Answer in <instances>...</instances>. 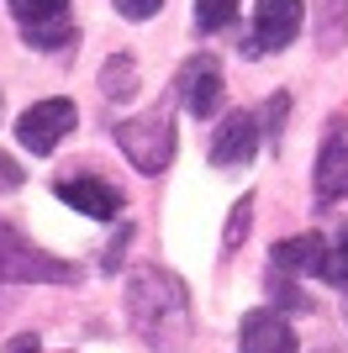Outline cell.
Returning <instances> with one entry per match:
<instances>
[{
    "label": "cell",
    "mask_w": 348,
    "mask_h": 353,
    "mask_svg": "<svg viewBox=\"0 0 348 353\" xmlns=\"http://www.w3.org/2000/svg\"><path fill=\"white\" fill-rule=\"evenodd\" d=\"M53 195L64 201V206L85 211L90 221H111L116 211H122V190H111V185H106V179H95V174H69V179H58Z\"/></svg>",
    "instance_id": "cell-10"
},
{
    "label": "cell",
    "mask_w": 348,
    "mask_h": 353,
    "mask_svg": "<svg viewBox=\"0 0 348 353\" xmlns=\"http://www.w3.org/2000/svg\"><path fill=\"white\" fill-rule=\"evenodd\" d=\"M290 117V95L280 90V95H269V105H264V117H259V132L269 137V143H280V127H285Z\"/></svg>",
    "instance_id": "cell-17"
},
{
    "label": "cell",
    "mask_w": 348,
    "mask_h": 353,
    "mask_svg": "<svg viewBox=\"0 0 348 353\" xmlns=\"http://www.w3.org/2000/svg\"><path fill=\"white\" fill-rule=\"evenodd\" d=\"M0 111H6V101H0Z\"/></svg>",
    "instance_id": "cell-23"
},
{
    "label": "cell",
    "mask_w": 348,
    "mask_h": 353,
    "mask_svg": "<svg viewBox=\"0 0 348 353\" xmlns=\"http://www.w3.org/2000/svg\"><path fill=\"white\" fill-rule=\"evenodd\" d=\"M238 16V0H195V32H222Z\"/></svg>",
    "instance_id": "cell-15"
},
{
    "label": "cell",
    "mask_w": 348,
    "mask_h": 353,
    "mask_svg": "<svg viewBox=\"0 0 348 353\" xmlns=\"http://www.w3.org/2000/svg\"><path fill=\"white\" fill-rule=\"evenodd\" d=\"M16 185H21V163H16V159H6V153H0V195H11Z\"/></svg>",
    "instance_id": "cell-20"
},
{
    "label": "cell",
    "mask_w": 348,
    "mask_h": 353,
    "mask_svg": "<svg viewBox=\"0 0 348 353\" xmlns=\"http://www.w3.org/2000/svg\"><path fill=\"white\" fill-rule=\"evenodd\" d=\"M317 353H338V348H317Z\"/></svg>",
    "instance_id": "cell-22"
},
{
    "label": "cell",
    "mask_w": 348,
    "mask_h": 353,
    "mask_svg": "<svg viewBox=\"0 0 348 353\" xmlns=\"http://www.w3.org/2000/svg\"><path fill=\"white\" fill-rule=\"evenodd\" d=\"M6 353H43V343H37V332H21V338L6 343Z\"/></svg>",
    "instance_id": "cell-21"
},
{
    "label": "cell",
    "mask_w": 348,
    "mask_h": 353,
    "mask_svg": "<svg viewBox=\"0 0 348 353\" xmlns=\"http://www.w3.org/2000/svg\"><path fill=\"white\" fill-rule=\"evenodd\" d=\"M348 43V0H317V48L338 53Z\"/></svg>",
    "instance_id": "cell-13"
},
{
    "label": "cell",
    "mask_w": 348,
    "mask_h": 353,
    "mask_svg": "<svg viewBox=\"0 0 348 353\" xmlns=\"http://www.w3.org/2000/svg\"><path fill=\"white\" fill-rule=\"evenodd\" d=\"M248 216H253V195H243V201L232 206V216H227V232H222V248H227V253L248 237Z\"/></svg>",
    "instance_id": "cell-18"
},
{
    "label": "cell",
    "mask_w": 348,
    "mask_h": 353,
    "mask_svg": "<svg viewBox=\"0 0 348 353\" xmlns=\"http://www.w3.org/2000/svg\"><path fill=\"white\" fill-rule=\"evenodd\" d=\"M127 316L153 353H180L190 338V295L169 269L148 264L127 285Z\"/></svg>",
    "instance_id": "cell-1"
},
{
    "label": "cell",
    "mask_w": 348,
    "mask_h": 353,
    "mask_svg": "<svg viewBox=\"0 0 348 353\" xmlns=\"http://www.w3.org/2000/svg\"><path fill=\"white\" fill-rule=\"evenodd\" d=\"M317 206H338L348 195V117H333L322 127V148H317Z\"/></svg>",
    "instance_id": "cell-7"
},
{
    "label": "cell",
    "mask_w": 348,
    "mask_h": 353,
    "mask_svg": "<svg viewBox=\"0 0 348 353\" xmlns=\"http://www.w3.org/2000/svg\"><path fill=\"white\" fill-rule=\"evenodd\" d=\"M11 11H16V27H21V37H27L32 48L53 53V48H69L74 43V11H69V0H11Z\"/></svg>",
    "instance_id": "cell-6"
},
{
    "label": "cell",
    "mask_w": 348,
    "mask_h": 353,
    "mask_svg": "<svg viewBox=\"0 0 348 353\" xmlns=\"http://www.w3.org/2000/svg\"><path fill=\"white\" fill-rule=\"evenodd\" d=\"M259 117L253 111H232V117H222L217 137H211V163L217 169H243L253 153H259Z\"/></svg>",
    "instance_id": "cell-9"
},
{
    "label": "cell",
    "mask_w": 348,
    "mask_h": 353,
    "mask_svg": "<svg viewBox=\"0 0 348 353\" xmlns=\"http://www.w3.org/2000/svg\"><path fill=\"white\" fill-rule=\"evenodd\" d=\"M238 348L243 353H301V343H296V332H290V322L280 311L259 306V311H248L243 327H238Z\"/></svg>",
    "instance_id": "cell-11"
},
{
    "label": "cell",
    "mask_w": 348,
    "mask_h": 353,
    "mask_svg": "<svg viewBox=\"0 0 348 353\" xmlns=\"http://www.w3.org/2000/svg\"><path fill=\"white\" fill-rule=\"evenodd\" d=\"M74 127H79V111H74V101H64V95L37 101L16 117V137H21V148H27L32 159H48L58 148V137H69Z\"/></svg>",
    "instance_id": "cell-5"
},
{
    "label": "cell",
    "mask_w": 348,
    "mask_h": 353,
    "mask_svg": "<svg viewBox=\"0 0 348 353\" xmlns=\"http://www.w3.org/2000/svg\"><path fill=\"white\" fill-rule=\"evenodd\" d=\"M180 101H185V111L195 121H206V117L222 111L227 85H222V63L211 59V53H201V59H190L185 69H180Z\"/></svg>",
    "instance_id": "cell-8"
},
{
    "label": "cell",
    "mask_w": 348,
    "mask_h": 353,
    "mask_svg": "<svg viewBox=\"0 0 348 353\" xmlns=\"http://www.w3.org/2000/svg\"><path fill=\"white\" fill-rule=\"evenodd\" d=\"M159 6H164V0H116V11L127 16V21H148Z\"/></svg>",
    "instance_id": "cell-19"
},
{
    "label": "cell",
    "mask_w": 348,
    "mask_h": 353,
    "mask_svg": "<svg viewBox=\"0 0 348 353\" xmlns=\"http://www.w3.org/2000/svg\"><path fill=\"white\" fill-rule=\"evenodd\" d=\"M101 90L111 101H132V95H137V63H132V53H116L101 69Z\"/></svg>",
    "instance_id": "cell-14"
},
{
    "label": "cell",
    "mask_w": 348,
    "mask_h": 353,
    "mask_svg": "<svg viewBox=\"0 0 348 353\" xmlns=\"http://www.w3.org/2000/svg\"><path fill=\"white\" fill-rule=\"evenodd\" d=\"M301 21H306V0H259L253 6V37L243 43V53L248 59L285 53L301 37Z\"/></svg>",
    "instance_id": "cell-4"
},
{
    "label": "cell",
    "mask_w": 348,
    "mask_h": 353,
    "mask_svg": "<svg viewBox=\"0 0 348 353\" xmlns=\"http://www.w3.org/2000/svg\"><path fill=\"white\" fill-rule=\"evenodd\" d=\"M322 280L348 290V227H338V248L327 253V264H322Z\"/></svg>",
    "instance_id": "cell-16"
},
{
    "label": "cell",
    "mask_w": 348,
    "mask_h": 353,
    "mask_svg": "<svg viewBox=\"0 0 348 353\" xmlns=\"http://www.w3.org/2000/svg\"><path fill=\"white\" fill-rule=\"evenodd\" d=\"M269 264H275V274H285V280H296V274H322V264H327V243H322L317 232L280 237L275 248H269Z\"/></svg>",
    "instance_id": "cell-12"
},
{
    "label": "cell",
    "mask_w": 348,
    "mask_h": 353,
    "mask_svg": "<svg viewBox=\"0 0 348 353\" xmlns=\"http://www.w3.org/2000/svg\"><path fill=\"white\" fill-rule=\"evenodd\" d=\"M111 137H116V148L132 159V169L159 174V169H169V159H174V111L169 105H153V111H143V117L116 121Z\"/></svg>",
    "instance_id": "cell-2"
},
{
    "label": "cell",
    "mask_w": 348,
    "mask_h": 353,
    "mask_svg": "<svg viewBox=\"0 0 348 353\" xmlns=\"http://www.w3.org/2000/svg\"><path fill=\"white\" fill-rule=\"evenodd\" d=\"M6 280H16V285H21V280L69 285V280H79V274H74V264H64V259H53V253H43V248H32L16 227L0 221V285H6Z\"/></svg>",
    "instance_id": "cell-3"
}]
</instances>
